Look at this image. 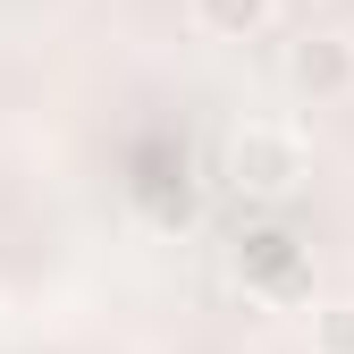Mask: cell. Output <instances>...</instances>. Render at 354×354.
<instances>
[{"label": "cell", "instance_id": "1", "mask_svg": "<svg viewBox=\"0 0 354 354\" xmlns=\"http://www.w3.org/2000/svg\"><path fill=\"white\" fill-rule=\"evenodd\" d=\"M304 169H313V152H304V136L287 118H236L228 127V152H219V177H228L236 194L253 203H287L304 186Z\"/></svg>", "mask_w": 354, "mask_h": 354}, {"label": "cell", "instance_id": "2", "mask_svg": "<svg viewBox=\"0 0 354 354\" xmlns=\"http://www.w3.org/2000/svg\"><path fill=\"white\" fill-rule=\"evenodd\" d=\"M279 76H287V93L295 102H346L354 93V34H329V26H313V34H295L287 42V59H279Z\"/></svg>", "mask_w": 354, "mask_h": 354}, {"label": "cell", "instance_id": "3", "mask_svg": "<svg viewBox=\"0 0 354 354\" xmlns=\"http://www.w3.org/2000/svg\"><path fill=\"white\" fill-rule=\"evenodd\" d=\"M186 26L203 42H261L279 26V0H186Z\"/></svg>", "mask_w": 354, "mask_h": 354}, {"label": "cell", "instance_id": "4", "mask_svg": "<svg viewBox=\"0 0 354 354\" xmlns=\"http://www.w3.org/2000/svg\"><path fill=\"white\" fill-rule=\"evenodd\" d=\"M245 279H253L261 295H295V287H304L295 245H287V236H245Z\"/></svg>", "mask_w": 354, "mask_h": 354}, {"label": "cell", "instance_id": "5", "mask_svg": "<svg viewBox=\"0 0 354 354\" xmlns=\"http://www.w3.org/2000/svg\"><path fill=\"white\" fill-rule=\"evenodd\" d=\"M313 354H354V304H321L313 313Z\"/></svg>", "mask_w": 354, "mask_h": 354}]
</instances>
